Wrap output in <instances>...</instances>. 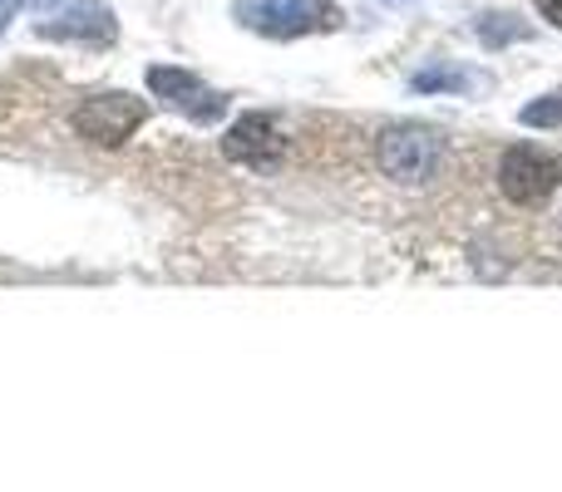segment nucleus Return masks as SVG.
I'll return each instance as SVG.
<instances>
[{"label": "nucleus", "instance_id": "0eeeda50", "mask_svg": "<svg viewBox=\"0 0 562 492\" xmlns=\"http://www.w3.org/2000/svg\"><path fill=\"white\" fill-rule=\"evenodd\" d=\"M40 39H75V45H114L119 39V20L104 0H75L65 15L40 20L35 25Z\"/></svg>", "mask_w": 562, "mask_h": 492}, {"label": "nucleus", "instance_id": "423d86ee", "mask_svg": "<svg viewBox=\"0 0 562 492\" xmlns=\"http://www.w3.org/2000/svg\"><path fill=\"white\" fill-rule=\"evenodd\" d=\"M223 153L233 158V163L267 173V168L281 163V153H286V138H281V128H277L272 114H243L233 128H227Z\"/></svg>", "mask_w": 562, "mask_h": 492}, {"label": "nucleus", "instance_id": "6e6552de", "mask_svg": "<svg viewBox=\"0 0 562 492\" xmlns=\"http://www.w3.org/2000/svg\"><path fill=\"white\" fill-rule=\"evenodd\" d=\"M479 75H469V69H454V65H435V69H419L415 79H409V89L415 94H464V89H474Z\"/></svg>", "mask_w": 562, "mask_h": 492}, {"label": "nucleus", "instance_id": "39448f33", "mask_svg": "<svg viewBox=\"0 0 562 492\" xmlns=\"http://www.w3.org/2000/svg\"><path fill=\"white\" fill-rule=\"evenodd\" d=\"M148 94L164 99L173 114L193 118V124H217V118L227 114V94L213 84H203V79L193 75V69H178V65H154L144 75Z\"/></svg>", "mask_w": 562, "mask_h": 492}, {"label": "nucleus", "instance_id": "9b49d317", "mask_svg": "<svg viewBox=\"0 0 562 492\" xmlns=\"http://www.w3.org/2000/svg\"><path fill=\"white\" fill-rule=\"evenodd\" d=\"M538 10H543V20H553V25H562V0H538Z\"/></svg>", "mask_w": 562, "mask_h": 492}, {"label": "nucleus", "instance_id": "1a4fd4ad", "mask_svg": "<svg viewBox=\"0 0 562 492\" xmlns=\"http://www.w3.org/2000/svg\"><path fill=\"white\" fill-rule=\"evenodd\" d=\"M528 35H533V25H524L514 10H484V15H479V39H484L488 49L514 45V39H528Z\"/></svg>", "mask_w": 562, "mask_h": 492}, {"label": "nucleus", "instance_id": "f03ea898", "mask_svg": "<svg viewBox=\"0 0 562 492\" xmlns=\"http://www.w3.org/2000/svg\"><path fill=\"white\" fill-rule=\"evenodd\" d=\"M148 104L134 94H119V89H104V94H89L85 104L75 108V134L89 138L99 148H119L144 128Z\"/></svg>", "mask_w": 562, "mask_h": 492}, {"label": "nucleus", "instance_id": "f257e3e1", "mask_svg": "<svg viewBox=\"0 0 562 492\" xmlns=\"http://www.w3.org/2000/svg\"><path fill=\"white\" fill-rule=\"evenodd\" d=\"M237 20L267 39H301V35H330L340 30L336 0H237Z\"/></svg>", "mask_w": 562, "mask_h": 492}, {"label": "nucleus", "instance_id": "f8f14e48", "mask_svg": "<svg viewBox=\"0 0 562 492\" xmlns=\"http://www.w3.org/2000/svg\"><path fill=\"white\" fill-rule=\"evenodd\" d=\"M0 30H5V15H0Z\"/></svg>", "mask_w": 562, "mask_h": 492}, {"label": "nucleus", "instance_id": "ddd939ff", "mask_svg": "<svg viewBox=\"0 0 562 492\" xmlns=\"http://www.w3.org/2000/svg\"><path fill=\"white\" fill-rule=\"evenodd\" d=\"M390 5H395V0H390Z\"/></svg>", "mask_w": 562, "mask_h": 492}, {"label": "nucleus", "instance_id": "9d476101", "mask_svg": "<svg viewBox=\"0 0 562 492\" xmlns=\"http://www.w3.org/2000/svg\"><path fill=\"white\" fill-rule=\"evenodd\" d=\"M524 124L528 128H558L562 124V89L548 99H533V104L524 108Z\"/></svg>", "mask_w": 562, "mask_h": 492}, {"label": "nucleus", "instance_id": "20e7f679", "mask_svg": "<svg viewBox=\"0 0 562 492\" xmlns=\"http://www.w3.org/2000/svg\"><path fill=\"white\" fill-rule=\"evenodd\" d=\"M562 183V158L558 153H543L538 144H514L498 163V187H504L508 203L518 207H538L558 193Z\"/></svg>", "mask_w": 562, "mask_h": 492}, {"label": "nucleus", "instance_id": "7ed1b4c3", "mask_svg": "<svg viewBox=\"0 0 562 492\" xmlns=\"http://www.w3.org/2000/svg\"><path fill=\"white\" fill-rule=\"evenodd\" d=\"M439 158H445V144H439L435 128L419 124H395L380 134V168H385L395 183H429L439 173Z\"/></svg>", "mask_w": 562, "mask_h": 492}]
</instances>
